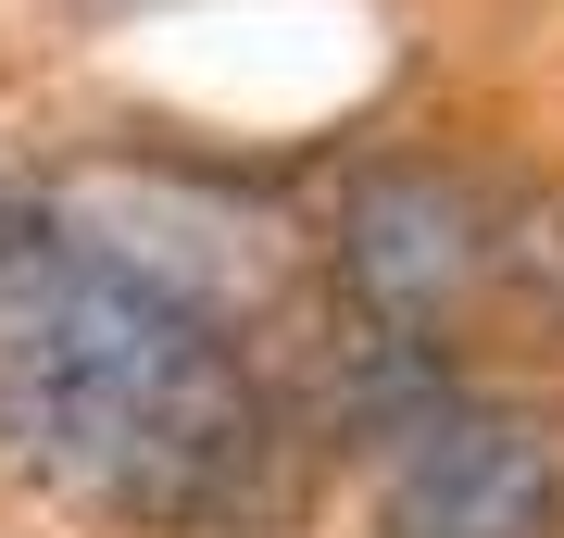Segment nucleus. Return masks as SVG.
I'll return each instance as SVG.
<instances>
[{"instance_id":"obj_1","label":"nucleus","mask_w":564,"mask_h":538,"mask_svg":"<svg viewBox=\"0 0 564 538\" xmlns=\"http://www.w3.org/2000/svg\"><path fill=\"white\" fill-rule=\"evenodd\" d=\"M0 463L126 538H276L302 414L176 276L0 200Z\"/></svg>"},{"instance_id":"obj_2","label":"nucleus","mask_w":564,"mask_h":538,"mask_svg":"<svg viewBox=\"0 0 564 538\" xmlns=\"http://www.w3.org/2000/svg\"><path fill=\"white\" fill-rule=\"evenodd\" d=\"M489 239H502V213L452 163H377L326 226V300L364 326H402V339H440L489 288Z\"/></svg>"},{"instance_id":"obj_3","label":"nucleus","mask_w":564,"mask_h":538,"mask_svg":"<svg viewBox=\"0 0 564 538\" xmlns=\"http://www.w3.org/2000/svg\"><path fill=\"white\" fill-rule=\"evenodd\" d=\"M377 538H564V426L540 400H440L389 439Z\"/></svg>"},{"instance_id":"obj_4","label":"nucleus","mask_w":564,"mask_h":538,"mask_svg":"<svg viewBox=\"0 0 564 538\" xmlns=\"http://www.w3.org/2000/svg\"><path fill=\"white\" fill-rule=\"evenodd\" d=\"M489 276H502L527 314H552V326H564V188H540V200H514V213H502V239H489Z\"/></svg>"}]
</instances>
